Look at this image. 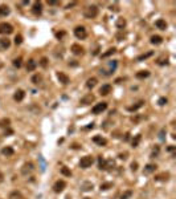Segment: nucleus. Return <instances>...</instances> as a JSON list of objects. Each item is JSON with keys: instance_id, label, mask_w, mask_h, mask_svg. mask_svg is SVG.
<instances>
[{"instance_id": "44", "label": "nucleus", "mask_w": 176, "mask_h": 199, "mask_svg": "<svg viewBox=\"0 0 176 199\" xmlns=\"http://www.w3.org/2000/svg\"><path fill=\"white\" fill-rule=\"evenodd\" d=\"M131 170L132 171H137L138 170V162H132L131 163Z\"/></svg>"}, {"instance_id": "11", "label": "nucleus", "mask_w": 176, "mask_h": 199, "mask_svg": "<svg viewBox=\"0 0 176 199\" xmlns=\"http://www.w3.org/2000/svg\"><path fill=\"white\" fill-rule=\"evenodd\" d=\"M99 93L101 96H107L109 93H111V85L110 84H105L99 88Z\"/></svg>"}, {"instance_id": "40", "label": "nucleus", "mask_w": 176, "mask_h": 199, "mask_svg": "<svg viewBox=\"0 0 176 199\" xmlns=\"http://www.w3.org/2000/svg\"><path fill=\"white\" fill-rule=\"evenodd\" d=\"M13 65L17 66V68H20V66H21V58H20V57H19V58H15V60H13Z\"/></svg>"}, {"instance_id": "34", "label": "nucleus", "mask_w": 176, "mask_h": 199, "mask_svg": "<svg viewBox=\"0 0 176 199\" xmlns=\"http://www.w3.org/2000/svg\"><path fill=\"white\" fill-rule=\"evenodd\" d=\"M61 174H64L65 177H70V175H72V171H70L68 167H61Z\"/></svg>"}, {"instance_id": "45", "label": "nucleus", "mask_w": 176, "mask_h": 199, "mask_svg": "<svg viewBox=\"0 0 176 199\" xmlns=\"http://www.w3.org/2000/svg\"><path fill=\"white\" fill-rule=\"evenodd\" d=\"M64 35H65V32H58V33H56V37L57 39H61Z\"/></svg>"}, {"instance_id": "10", "label": "nucleus", "mask_w": 176, "mask_h": 199, "mask_svg": "<svg viewBox=\"0 0 176 199\" xmlns=\"http://www.w3.org/2000/svg\"><path fill=\"white\" fill-rule=\"evenodd\" d=\"M24 97H25V92L23 90V89H17V90L15 92V94H13V100L15 101H23L24 100Z\"/></svg>"}, {"instance_id": "43", "label": "nucleus", "mask_w": 176, "mask_h": 199, "mask_svg": "<svg viewBox=\"0 0 176 199\" xmlns=\"http://www.w3.org/2000/svg\"><path fill=\"white\" fill-rule=\"evenodd\" d=\"M11 134H13V130H11L9 127L4 130V136H11Z\"/></svg>"}, {"instance_id": "27", "label": "nucleus", "mask_w": 176, "mask_h": 199, "mask_svg": "<svg viewBox=\"0 0 176 199\" xmlns=\"http://www.w3.org/2000/svg\"><path fill=\"white\" fill-rule=\"evenodd\" d=\"M97 82H98V81H97V79H96V77H91V79H89V80H87V82H86V86H87V88H94V86H96V85H97Z\"/></svg>"}, {"instance_id": "30", "label": "nucleus", "mask_w": 176, "mask_h": 199, "mask_svg": "<svg viewBox=\"0 0 176 199\" xmlns=\"http://www.w3.org/2000/svg\"><path fill=\"white\" fill-rule=\"evenodd\" d=\"M41 80H42V77H41V74H35L32 77V82L35 85H39L40 82H41Z\"/></svg>"}, {"instance_id": "47", "label": "nucleus", "mask_w": 176, "mask_h": 199, "mask_svg": "<svg viewBox=\"0 0 176 199\" xmlns=\"http://www.w3.org/2000/svg\"><path fill=\"white\" fill-rule=\"evenodd\" d=\"M3 181H4V175L0 173V182H3Z\"/></svg>"}, {"instance_id": "13", "label": "nucleus", "mask_w": 176, "mask_h": 199, "mask_svg": "<svg viewBox=\"0 0 176 199\" xmlns=\"http://www.w3.org/2000/svg\"><path fill=\"white\" fill-rule=\"evenodd\" d=\"M72 52L76 54V56H81V54H84V48H82L80 44H73L72 45Z\"/></svg>"}, {"instance_id": "16", "label": "nucleus", "mask_w": 176, "mask_h": 199, "mask_svg": "<svg viewBox=\"0 0 176 199\" xmlns=\"http://www.w3.org/2000/svg\"><path fill=\"white\" fill-rule=\"evenodd\" d=\"M36 66H37V63L33 60V58L28 60V63H27V70H28V72H32V70H35V69H36Z\"/></svg>"}, {"instance_id": "19", "label": "nucleus", "mask_w": 176, "mask_h": 199, "mask_svg": "<svg viewBox=\"0 0 176 199\" xmlns=\"http://www.w3.org/2000/svg\"><path fill=\"white\" fill-rule=\"evenodd\" d=\"M161 42H163V37H161V36L155 35V36L151 37V44H154V45H160Z\"/></svg>"}, {"instance_id": "38", "label": "nucleus", "mask_w": 176, "mask_h": 199, "mask_svg": "<svg viewBox=\"0 0 176 199\" xmlns=\"http://www.w3.org/2000/svg\"><path fill=\"white\" fill-rule=\"evenodd\" d=\"M9 199H21V195L15 191V193H12L11 195H9Z\"/></svg>"}, {"instance_id": "6", "label": "nucleus", "mask_w": 176, "mask_h": 199, "mask_svg": "<svg viewBox=\"0 0 176 199\" xmlns=\"http://www.w3.org/2000/svg\"><path fill=\"white\" fill-rule=\"evenodd\" d=\"M33 170H35V165H33L32 162H27V163L23 165V167H21V174L28 175V174H30Z\"/></svg>"}, {"instance_id": "29", "label": "nucleus", "mask_w": 176, "mask_h": 199, "mask_svg": "<svg viewBox=\"0 0 176 199\" xmlns=\"http://www.w3.org/2000/svg\"><path fill=\"white\" fill-rule=\"evenodd\" d=\"M115 52H116V49H115V48H110V49H107V52H105V53H102L101 57H102V58H106V57H109V56H111V54H114Z\"/></svg>"}, {"instance_id": "15", "label": "nucleus", "mask_w": 176, "mask_h": 199, "mask_svg": "<svg viewBox=\"0 0 176 199\" xmlns=\"http://www.w3.org/2000/svg\"><path fill=\"white\" fill-rule=\"evenodd\" d=\"M143 104H144V101H143V100H140V101H138L135 105L128 106L127 110H128V112H135V110H138L139 108H142V106H143Z\"/></svg>"}, {"instance_id": "32", "label": "nucleus", "mask_w": 176, "mask_h": 199, "mask_svg": "<svg viewBox=\"0 0 176 199\" xmlns=\"http://www.w3.org/2000/svg\"><path fill=\"white\" fill-rule=\"evenodd\" d=\"M140 139H142V136H140V134H138V136H135V138L132 139V148H137V146L139 145Z\"/></svg>"}, {"instance_id": "49", "label": "nucleus", "mask_w": 176, "mask_h": 199, "mask_svg": "<svg viewBox=\"0 0 176 199\" xmlns=\"http://www.w3.org/2000/svg\"><path fill=\"white\" fill-rule=\"evenodd\" d=\"M85 199H90V198H85Z\"/></svg>"}, {"instance_id": "5", "label": "nucleus", "mask_w": 176, "mask_h": 199, "mask_svg": "<svg viewBox=\"0 0 176 199\" xmlns=\"http://www.w3.org/2000/svg\"><path fill=\"white\" fill-rule=\"evenodd\" d=\"M13 32V27L8 23H0V35H11Z\"/></svg>"}, {"instance_id": "1", "label": "nucleus", "mask_w": 176, "mask_h": 199, "mask_svg": "<svg viewBox=\"0 0 176 199\" xmlns=\"http://www.w3.org/2000/svg\"><path fill=\"white\" fill-rule=\"evenodd\" d=\"M98 7L97 6H89V7H86L85 8V11H84V16L86 19H94V17H97L98 16Z\"/></svg>"}, {"instance_id": "25", "label": "nucleus", "mask_w": 176, "mask_h": 199, "mask_svg": "<svg viewBox=\"0 0 176 199\" xmlns=\"http://www.w3.org/2000/svg\"><path fill=\"white\" fill-rule=\"evenodd\" d=\"M98 166H99V169L101 170H106L107 169V162H106L102 157H99L98 158Z\"/></svg>"}, {"instance_id": "8", "label": "nucleus", "mask_w": 176, "mask_h": 199, "mask_svg": "<svg viewBox=\"0 0 176 199\" xmlns=\"http://www.w3.org/2000/svg\"><path fill=\"white\" fill-rule=\"evenodd\" d=\"M94 100H96V97H94V94L89 93V94H86V96H85V97H82V98H81L80 104H81V105H90V104H91V102H94Z\"/></svg>"}, {"instance_id": "4", "label": "nucleus", "mask_w": 176, "mask_h": 199, "mask_svg": "<svg viewBox=\"0 0 176 199\" xmlns=\"http://www.w3.org/2000/svg\"><path fill=\"white\" fill-rule=\"evenodd\" d=\"M106 109H107V102H99V104L93 106L91 113L93 114H101V113L105 112Z\"/></svg>"}, {"instance_id": "42", "label": "nucleus", "mask_w": 176, "mask_h": 199, "mask_svg": "<svg viewBox=\"0 0 176 199\" xmlns=\"http://www.w3.org/2000/svg\"><path fill=\"white\" fill-rule=\"evenodd\" d=\"M40 64H41L42 68H46V65H48V60H46L45 57H42L41 58V63H40Z\"/></svg>"}, {"instance_id": "48", "label": "nucleus", "mask_w": 176, "mask_h": 199, "mask_svg": "<svg viewBox=\"0 0 176 199\" xmlns=\"http://www.w3.org/2000/svg\"><path fill=\"white\" fill-rule=\"evenodd\" d=\"M72 148H73V149H80V146H78V145H77V143H74V145H73V146H72Z\"/></svg>"}, {"instance_id": "37", "label": "nucleus", "mask_w": 176, "mask_h": 199, "mask_svg": "<svg viewBox=\"0 0 176 199\" xmlns=\"http://www.w3.org/2000/svg\"><path fill=\"white\" fill-rule=\"evenodd\" d=\"M131 195H132V191H131V190H128V191H126V193H123V195L121 196V199H128Z\"/></svg>"}, {"instance_id": "3", "label": "nucleus", "mask_w": 176, "mask_h": 199, "mask_svg": "<svg viewBox=\"0 0 176 199\" xmlns=\"http://www.w3.org/2000/svg\"><path fill=\"white\" fill-rule=\"evenodd\" d=\"M74 35H76V37L80 40H84L87 37V32H86V29H85V27H82V25H78V27L74 28Z\"/></svg>"}, {"instance_id": "31", "label": "nucleus", "mask_w": 176, "mask_h": 199, "mask_svg": "<svg viewBox=\"0 0 176 199\" xmlns=\"http://www.w3.org/2000/svg\"><path fill=\"white\" fill-rule=\"evenodd\" d=\"M93 189V183H90V182H86V183L82 184V187H81V190L82 191H89Z\"/></svg>"}, {"instance_id": "24", "label": "nucleus", "mask_w": 176, "mask_h": 199, "mask_svg": "<svg viewBox=\"0 0 176 199\" xmlns=\"http://www.w3.org/2000/svg\"><path fill=\"white\" fill-rule=\"evenodd\" d=\"M168 178H170V174H168V173H161V174H159L155 177V181L164 182V181H168Z\"/></svg>"}, {"instance_id": "36", "label": "nucleus", "mask_w": 176, "mask_h": 199, "mask_svg": "<svg viewBox=\"0 0 176 199\" xmlns=\"http://www.w3.org/2000/svg\"><path fill=\"white\" fill-rule=\"evenodd\" d=\"M21 42H23V36H21V35H16V37H15V44H16V45H20Z\"/></svg>"}, {"instance_id": "28", "label": "nucleus", "mask_w": 176, "mask_h": 199, "mask_svg": "<svg viewBox=\"0 0 176 199\" xmlns=\"http://www.w3.org/2000/svg\"><path fill=\"white\" fill-rule=\"evenodd\" d=\"M116 27L119 28V29H123V28L126 27V20L123 17H119L118 20H116Z\"/></svg>"}, {"instance_id": "23", "label": "nucleus", "mask_w": 176, "mask_h": 199, "mask_svg": "<svg viewBox=\"0 0 176 199\" xmlns=\"http://www.w3.org/2000/svg\"><path fill=\"white\" fill-rule=\"evenodd\" d=\"M156 167H158V166L156 165H152V163H148V165L146 166V167H144V174H150V173H154L156 170Z\"/></svg>"}, {"instance_id": "33", "label": "nucleus", "mask_w": 176, "mask_h": 199, "mask_svg": "<svg viewBox=\"0 0 176 199\" xmlns=\"http://www.w3.org/2000/svg\"><path fill=\"white\" fill-rule=\"evenodd\" d=\"M152 54H154V52H148V53H144V54H140L139 57L137 58L138 61H142V60H146V58H148L150 56H152Z\"/></svg>"}, {"instance_id": "7", "label": "nucleus", "mask_w": 176, "mask_h": 199, "mask_svg": "<svg viewBox=\"0 0 176 199\" xmlns=\"http://www.w3.org/2000/svg\"><path fill=\"white\" fill-rule=\"evenodd\" d=\"M65 187H66V182L61 179V181H57L56 183L53 184V191L54 193H62Z\"/></svg>"}, {"instance_id": "17", "label": "nucleus", "mask_w": 176, "mask_h": 199, "mask_svg": "<svg viewBox=\"0 0 176 199\" xmlns=\"http://www.w3.org/2000/svg\"><path fill=\"white\" fill-rule=\"evenodd\" d=\"M13 149L11 148V146H7V148H3L1 149V154L3 155H6V157H11V155H13Z\"/></svg>"}, {"instance_id": "20", "label": "nucleus", "mask_w": 176, "mask_h": 199, "mask_svg": "<svg viewBox=\"0 0 176 199\" xmlns=\"http://www.w3.org/2000/svg\"><path fill=\"white\" fill-rule=\"evenodd\" d=\"M93 141L96 142V143H98L99 146H105L106 143H107V141H106L103 137H99V136H96L94 138H93Z\"/></svg>"}, {"instance_id": "21", "label": "nucleus", "mask_w": 176, "mask_h": 199, "mask_svg": "<svg viewBox=\"0 0 176 199\" xmlns=\"http://www.w3.org/2000/svg\"><path fill=\"white\" fill-rule=\"evenodd\" d=\"M0 45L3 47L4 49L9 48V45H11V40H9L8 37H1V39H0Z\"/></svg>"}, {"instance_id": "14", "label": "nucleus", "mask_w": 176, "mask_h": 199, "mask_svg": "<svg viewBox=\"0 0 176 199\" xmlns=\"http://www.w3.org/2000/svg\"><path fill=\"white\" fill-rule=\"evenodd\" d=\"M9 125H11V120H9V118L4 117V118H1V120H0V127H1V129H4V130L8 129Z\"/></svg>"}, {"instance_id": "9", "label": "nucleus", "mask_w": 176, "mask_h": 199, "mask_svg": "<svg viewBox=\"0 0 176 199\" xmlns=\"http://www.w3.org/2000/svg\"><path fill=\"white\" fill-rule=\"evenodd\" d=\"M57 79H58V81H60L61 84H64V85H68L69 82H70L69 76L65 74V73H62V72H58V73H57Z\"/></svg>"}, {"instance_id": "22", "label": "nucleus", "mask_w": 176, "mask_h": 199, "mask_svg": "<svg viewBox=\"0 0 176 199\" xmlns=\"http://www.w3.org/2000/svg\"><path fill=\"white\" fill-rule=\"evenodd\" d=\"M33 13L35 15H40V13L42 12V6H41V3H35L33 4Z\"/></svg>"}, {"instance_id": "2", "label": "nucleus", "mask_w": 176, "mask_h": 199, "mask_svg": "<svg viewBox=\"0 0 176 199\" xmlns=\"http://www.w3.org/2000/svg\"><path fill=\"white\" fill-rule=\"evenodd\" d=\"M93 162H94V158L91 155H85L80 159V167L81 169H87L93 165Z\"/></svg>"}, {"instance_id": "18", "label": "nucleus", "mask_w": 176, "mask_h": 199, "mask_svg": "<svg viewBox=\"0 0 176 199\" xmlns=\"http://www.w3.org/2000/svg\"><path fill=\"white\" fill-rule=\"evenodd\" d=\"M9 12H11V9H9L8 6H6V4L0 6V16H7L9 15Z\"/></svg>"}, {"instance_id": "41", "label": "nucleus", "mask_w": 176, "mask_h": 199, "mask_svg": "<svg viewBox=\"0 0 176 199\" xmlns=\"http://www.w3.org/2000/svg\"><path fill=\"white\" fill-rule=\"evenodd\" d=\"M158 64H159V65H167V64H168V58H166V60H164V58H159Z\"/></svg>"}, {"instance_id": "12", "label": "nucleus", "mask_w": 176, "mask_h": 199, "mask_svg": "<svg viewBox=\"0 0 176 199\" xmlns=\"http://www.w3.org/2000/svg\"><path fill=\"white\" fill-rule=\"evenodd\" d=\"M155 25L158 29H161V31L167 29V21L164 20V19H158V20L155 21Z\"/></svg>"}, {"instance_id": "46", "label": "nucleus", "mask_w": 176, "mask_h": 199, "mask_svg": "<svg viewBox=\"0 0 176 199\" xmlns=\"http://www.w3.org/2000/svg\"><path fill=\"white\" fill-rule=\"evenodd\" d=\"M119 158H121V159H126V158H127V153H123V154H119Z\"/></svg>"}, {"instance_id": "35", "label": "nucleus", "mask_w": 176, "mask_h": 199, "mask_svg": "<svg viewBox=\"0 0 176 199\" xmlns=\"http://www.w3.org/2000/svg\"><path fill=\"white\" fill-rule=\"evenodd\" d=\"M110 187H113V183H110V182H109V183H102L101 184V190H109V189H110Z\"/></svg>"}, {"instance_id": "39", "label": "nucleus", "mask_w": 176, "mask_h": 199, "mask_svg": "<svg viewBox=\"0 0 176 199\" xmlns=\"http://www.w3.org/2000/svg\"><path fill=\"white\" fill-rule=\"evenodd\" d=\"M167 101H168V100L166 98V97H161V98H159L158 104H159L160 106H163V105H166V104H167Z\"/></svg>"}, {"instance_id": "26", "label": "nucleus", "mask_w": 176, "mask_h": 199, "mask_svg": "<svg viewBox=\"0 0 176 199\" xmlns=\"http://www.w3.org/2000/svg\"><path fill=\"white\" fill-rule=\"evenodd\" d=\"M148 76H150L148 70H140V72L137 73V77H138V79H147Z\"/></svg>"}]
</instances>
